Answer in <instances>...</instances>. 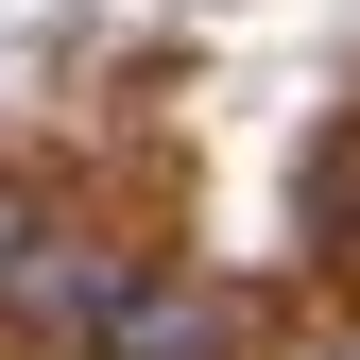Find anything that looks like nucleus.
I'll list each match as a JSON object with an SVG mask.
<instances>
[{"mask_svg":"<svg viewBox=\"0 0 360 360\" xmlns=\"http://www.w3.org/2000/svg\"><path fill=\"white\" fill-rule=\"evenodd\" d=\"M120 292H138V275H120L103 240H69V223H34V240L0 257V309H18L34 343H86V360H103V326H120Z\"/></svg>","mask_w":360,"mask_h":360,"instance_id":"f257e3e1","label":"nucleus"},{"mask_svg":"<svg viewBox=\"0 0 360 360\" xmlns=\"http://www.w3.org/2000/svg\"><path fill=\"white\" fill-rule=\"evenodd\" d=\"M103 360H240V309L223 292H120V326H103Z\"/></svg>","mask_w":360,"mask_h":360,"instance_id":"f03ea898","label":"nucleus"},{"mask_svg":"<svg viewBox=\"0 0 360 360\" xmlns=\"http://www.w3.org/2000/svg\"><path fill=\"white\" fill-rule=\"evenodd\" d=\"M34 223H52V206H34V189H18V172H0V257H18V240H34Z\"/></svg>","mask_w":360,"mask_h":360,"instance_id":"7ed1b4c3","label":"nucleus"}]
</instances>
